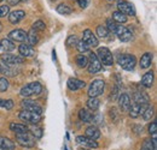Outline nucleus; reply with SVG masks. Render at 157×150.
Here are the masks:
<instances>
[{
	"instance_id": "1",
	"label": "nucleus",
	"mask_w": 157,
	"mask_h": 150,
	"mask_svg": "<svg viewBox=\"0 0 157 150\" xmlns=\"http://www.w3.org/2000/svg\"><path fill=\"white\" fill-rule=\"evenodd\" d=\"M117 64L123 70L131 71L134 69V66L137 64V59L132 54H120L117 56Z\"/></svg>"
},
{
	"instance_id": "2",
	"label": "nucleus",
	"mask_w": 157,
	"mask_h": 150,
	"mask_svg": "<svg viewBox=\"0 0 157 150\" xmlns=\"http://www.w3.org/2000/svg\"><path fill=\"white\" fill-rule=\"evenodd\" d=\"M41 91H42V85L39 82H32V83L24 85L21 89L20 94L23 97H30V96H34V95H39Z\"/></svg>"
},
{
	"instance_id": "3",
	"label": "nucleus",
	"mask_w": 157,
	"mask_h": 150,
	"mask_svg": "<svg viewBox=\"0 0 157 150\" xmlns=\"http://www.w3.org/2000/svg\"><path fill=\"white\" fill-rule=\"evenodd\" d=\"M97 58L99 59L100 64H104L105 66H111L114 64V58L111 52L106 47H100L98 48V52L96 53Z\"/></svg>"
},
{
	"instance_id": "4",
	"label": "nucleus",
	"mask_w": 157,
	"mask_h": 150,
	"mask_svg": "<svg viewBox=\"0 0 157 150\" xmlns=\"http://www.w3.org/2000/svg\"><path fill=\"white\" fill-rule=\"evenodd\" d=\"M104 88H105V83L103 79H94L90 85L88 96L90 97H97L104 93Z\"/></svg>"
},
{
	"instance_id": "5",
	"label": "nucleus",
	"mask_w": 157,
	"mask_h": 150,
	"mask_svg": "<svg viewBox=\"0 0 157 150\" xmlns=\"http://www.w3.org/2000/svg\"><path fill=\"white\" fill-rule=\"evenodd\" d=\"M16 141L17 143L24 148H32L35 145V138L32 137L28 132L25 133H16Z\"/></svg>"
},
{
	"instance_id": "6",
	"label": "nucleus",
	"mask_w": 157,
	"mask_h": 150,
	"mask_svg": "<svg viewBox=\"0 0 157 150\" xmlns=\"http://www.w3.org/2000/svg\"><path fill=\"white\" fill-rule=\"evenodd\" d=\"M0 60L5 64V65H9V66H16V65H20L24 61V58L21 55H15V54H1L0 55Z\"/></svg>"
},
{
	"instance_id": "7",
	"label": "nucleus",
	"mask_w": 157,
	"mask_h": 150,
	"mask_svg": "<svg viewBox=\"0 0 157 150\" xmlns=\"http://www.w3.org/2000/svg\"><path fill=\"white\" fill-rule=\"evenodd\" d=\"M117 9L121 13H123L124 16H136V10L134 6L126 1V0H120L117 2Z\"/></svg>"
},
{
	"instance_id": "8",
	"label": "nucleus",
	"mask_w": 157,
	"mask_h": 150,
	"mask_svg": "<svg viewBox=\"0 0 157 150\" xmlns=\"http://www.w3.org/2000/svg\"><path fill=\"white\" fill-rule=\"evenodd\" d=\"M88 72L90 73H97L101 70V64L99 61V59L97 58L96 53H90V59H88Z\"/></svg>"
},
{
	"instance_id": "9",
	"label": "nucleus",
	"mask_w": 157,
	"mask_h": 150,
	"mask_svg": "<svg viewBox=\"0 0 157 150\" xmlns=\"http://www.w3.org/2000/svg\"><path fill=\"white\" fill-rule=\"evenodd\" d=\"M20 119L23 121H27V123H30V124H36L41 120V114L34 112H29V111H22L20 113Z\"/></svg>"
},
{
	"instance_id": "10",
	"label": "nucleus",
	"mask_w": 157,
	"mask_h": 150,
	"mask_svg": "<svg viewBox=\"0 0 157 150\" xmlns=\"http://www.w3.org/2000/svg\"><path fill=\"white\" fill-rule=\"evenodd\" d=\"M22 107L24 111H29V112H34V113H38V114H41L42 113V108L40 107L39 105L33 101V100H29V98H24L22 102H21Z\"/></svg>"
},
{
	"instance_id": "11",
	"label": "nucleus",
	"mask_w": 157,
	"mask_h": 150,
	"mask_svg": "<svg viewBox=\"0 0 157 150\" xmlns=\"http://www.w3.org/2000/svg\"><path fill=\"white\" fill-rule=\"evenodd\" d=\"M115 34L117 35V38L122 41V42H129L132 38H133V35L132 33L129 31V29H127L126 27L123 25H118L116 27V30H115Z\"/></svg>"
},
{
	"instance_id": "12",
	"label": "nucleus",
	"mask_w": 157,
	"mask_h": 150,
	"mask_svg": "<svg viewBox=\"0 0 157 150\" xmlns=\"http://www.w3.org/2000/svg\"><path fill=\"white\" fill-rule=\"evenodd\" d=\"M131 105H132V101H131V97L128 94H121L118 97V106L121 108L122 112H128L129 108H131Z\"/></svg>"
},
{
	"instance_id": "13",
	"label": "nucleus",
	"mask_w": 157,
	"mask_h": 150,
	"mask_svg": "<svg viewBox=\"0 0 157 150\" xmlns=\"http://www.w3.org/2000/svg\"><path fill=\"white\" fill-rule=\"evenodd\" d=\"M76 142H78V145H81V147H86V148H91V149L98 148V143L96 141H92V139L87 138L86 136H78V137H76Z\"/></svg>"
},
{
	"instance_id": "14",
	"label": "nucleus",
	"mask_w": 157,
	"mask_h": 150,
	"mask_svg": "<svg viewBox=\"0 0 157 150\" xmlns=\"http://www.w3.org/2000/svg\"><path fill=\"white\" fill-rule=\"evenodd\" d=\"M83 41L90 47H97L98 46V38H96V35H93V33L90 29H86L83 31Z\"/></svg>"
},
{
	"instance_id": "15",
	"label": "nucleus",
	"mask_w": 157,
	"mask_h": 150,
	"mask_svg": "<svg viewBox=\"0 0 157 150\" xmlns=\"http://www.w3.org/2000/svg\"><path fill=\"white\" fill-rule=\"evenodd\" d=\"M9 38L17 42H24L27 40V33L22 29H15L9 34Z\"/></svg>"
},
{
	"instance_id": "16",
	"label": "nucleus",
	"mask_w": 157,
	"mask_h": 150,
	"mask_svg": "<svg viewBox=\"0 0 157 150\" xmlns=\"http://www.w3.org/2000/svg\"><path fill=\"white\" fill-rule=\"evenodd\" d=\"M67 85H68V88H69L71 91H75V90H78V89L85 88L86 83H85L83 80L78 79V78H69L68 82H67Z\"/></svg>"
},
{
	"instance_id": "17",
	"label": "nucleus",
	"mask_w": 157,
	"mask_h": 150,
	"mask_svg": "<svg viewBox=\"0 0 157 150\" xmlns=\"http://www.w3.org/2000/svg\"><path fill=\"white\" fill-rule=\"evenodd\" d=\"M18 51H20L21 56H23V58H29V56H33L35 54V51L33 49V47L29 45H25V43L21 45L18 47Z\"/></svg>"
},
{
	"instance_id": "18",
	"label": "nucleus",
	"mask_w": 157,
	"mask_h": 150,
	"mask_svg": "<svg viewBox=\"0 0 157 150\" xmlns=\"http://www.w3.org/2000/svg\"><path fill=\"white\" fill-rule=\"evenodd\" d=\"M24 17H25V12H24V11H22V10H16V11H13V12L10 13L9 20H10V23H12V24H17V23H20Z\"/></svg>"
},
{
	"instance_id": "19",
	"label": "nucleus",
	"mask_w": 157,
	"mask_h": 150,
	"mask_svg": "<svg viewBox=\"0 0 157 150\" xmlns=\"http://www.w3.org/2000/svg\"><path fill=\"white\" fill-rule=\"evenodd\" d=\"M86 137L92 139V141H96V139H98L99 137H100V131L98 130L97 126H93V125L88 126L86 129Z\"/></svg>"
},
{
	"instance_id": "20",
	"label": "nucleus",
	"mask_w": 157,
	"mask_h": 150,
	"mask_svg": "<svg viewBox=\"0 0 157 150\" xmlns=\"http://www.w3.org/2000/svg\"><path fill=\"white\" fill-rule=\"evenodd\" d=\"M151 62H152V54L151 53H145L140 58L139 65H140L141 69H149L151 66Z\"/></svg>"
},
{
	"instance_id": "21",
	"label": "nucleus",
	"mask_w": 157,
	"mask_h": 150,
	"mask_svg": "<svg viewBox=\"0 0 157 150\" xmlns=\"http://www.w3.org/2000/svg\"><path fill=\"white\" fill-rule=\"evenodd\" d=\"M15 143L7 137H0V150H13Z\"/></svg>"
},
{
	"instance_id": "22",
	"label": "nucleus",
	"mask_w": 157,
	"mask_h": 150,
	"mask_svg": "<svg viewBox=\"0 0 157 150\" xmlns=\"http://www.w3.org/2000/svg\"><path fill=\"white\" fill-rule=\"evenodd\" d=\"M154 84V72L149 71L141 78V85H144L145 88H151Z\"/></svg>"
},
{
	"instance_id": "23",
	"label": "nucleus",
	"mask_w": 157,
	"mask_h": 150,
	"mask_svg": "<svg viewBox=\"0 0 157 150\" xmlns=\"http://www.w3.org/2000/svg\"><path fill=\"white\" fill-rule=\"evenodd\" d=\"M10 130L13 131L15 133H25V132L29 131V127L23 125V124H16V123H12L10 124Z\"/></svg>"
},
{
	"instance_id": "24",
	"label": "nucleus",
	"mask_w": 157,
	"mask_h": 150,
	"mask_svg": "<svg viewBox=\"0 0 157 150\" xmlns=\"http://www.w3.org/2000/svg\"><path fill=\"white\" fill-rule=\"evenodd\" d=\"M15 45L13 42L10 40V38H2L0 41V48H2L5 52H10V51H13L15 49Z\"/></svg>"
},
{
	"instance_id": "25",
	"label": "nucleus",
	"mask_w": 157,
	"mask_h": 150,
	"mask_svg": "<svg viewBox=\"0 0 157 150\" xmlns=\"http://www.w3.org/2000/svg\"><path fill=\"white\" fill-rule=\"evenodd\" d=\"M27 40H28V45L29 46H34L39 42V36H38V33L32 29L29 33H27Z\"/></svg>"
},
{
	"instance_id": "26",
	"label": "nucleus",
	"mask_w": 157,
	"mask_h": 150,
	"mask_svg": "<svg viewBox=\"0 0 157 150\" xmlns=\"http://www.w3.org/2000/svg\"><path fill=\"white\" fill-rule=\"evenodd\" d=\"M92 116H93V114L91 112H88L87 109H80V112H78V118L83 123H91L92 121Z\"/></svg>"
},
{
	"instance_id": "27",
	"label": "nucleus",
	"mask_w": 157,
	"mask_h": 150,
	"mask_svg": "<svg viewBox=\"0 0 157 150\" xmlns=\"http://www.w3.org/2000/svg\"><path fill=\"white\" fill-rule=\"evenodd\" d=\"M99 105H100V101L97 97H90L88 101H87V107L91 111H97L99 108Z\"/></svg>"
},
{
	"instance_id": "28",
	"label": "nucleus",
	"mask_w": 157,
	"mask_h": 150,
	"mask_svg": "<svg viewBox=\"0 0 157 150\" xmlns=\"http://www.w3.org/2000/svg\"><path fill=\"white\" fill-rule=\"evenodd\" d=\"M113 20L115 23H126L127 22V16H124L120 11H115V12H113Z\"/></svg>"
},
{
	"instance_id": "29",
	"label": "nucleus",
	"mask_w": 157,
	"mask_h": 150,
	"mask_svg": "<svg viewBox=\"0 0 157 150\" xmlns=\"http://www.w3.org/2000/svg\"><path fill=\"white\" fill-rule=\"evenodd\" d=\"M57 12L60 13V15L67 16V15H70V13L73 12V10H71L70 6H68V5H65V4H60V5L57 6Z\"/></svg>"
},
{
	"instance_id": "30",
	"label": "nucleus",
	"mask_w": 157,
	"mask_h": 150,
	"mask_svg": "<svg viewBox=\"0 0 157 150\" xmlns=\"http://www.w3.org/2000/svg\"><path fill=\"white\" fill-rule=\"evenodd\" d=\"M76 64H78V67H87V65H88V58L87 56H85L83 54H78L76 56Z\"/></svg>"
},
{
	"instance_id": "31",
	"label": "nucleus",
	"mask_w": 157,
	"mask_h": 150,
	"mask_svg": "<svg viewBox=\"0 0 157 150\" xmlns=\"http://www.w3.org/2000/svg\"><path fill=\"white\" fill-rule=\"evenodd\" d=\"M143 118H144V120H150L152 116H154V107L152 106H147L146 108H145V111L143 112Z\"/></svg>"
},
{
	"instance_id": "32",
	"label": "nucleus",
	"mask_w": 157,
	"mask_h": 150,
	"mask_svg": "<svg viewBox=\"0 0 157 150\" xmlns=\"http://www.w3.org/2000/svg\"><path fill=\"white\" fill-rule=\"evenodd\" d=\"M97 35H98L99 38H105L109 35V30L105 28V25H98L97 27Z\"/></svg>"
},
{
	"instance_id": "33",
	"label": "nucleus",
	"mask_w": 157,
	"mask_h": 150,
	"mask_svg": "<svg viewBox=\"0 0 157 150\" xmlns=\"http://www.w3.org/2000/svg\"><path fill=\"white\" fill-rule=\"evenodd\" d=\"M76 48H78V51L80 52V53H85V52L90 51V46H88L83 40L78 41V43L76 45Z\"/></svg>"
},
{
	"instance_id": "34",
	"label": "nucleus",
	"mask_w": 157,
	"mask_h": 150,
	"mask_svg": "<svg viewBox=\"0 0 157 150\" xmlns=\"http://www.w3.org/2000/svg\"><path fill=\"white\" fill-rule=\"evenodd\" d=\"M140 150H156V148L154 147L152 141L147 138V139H145V141L143 142V144H141V149Z\"/></svg>"
},
{
	"instance_id": "35",
	"label": "nucleus",
	"mask_w": 157,
	"mask_h": 150,
	"mask_svg": "<svg viewBox=\"0 0 157 150\" xmlns=\"http://www.w3.org/2000/svg\"><path fill=\"white\" fill-rule=\"evenodd\" d=\"M65 43H67L68 47H74V46L76 47V45L78 43V36H76V35H70L69 38H67V42H65Z\"/></svg>"
},
{
	"instance_id": "36",
	"label": "nucleus",
	"mask_w": 157,
	"mask_h": 150,
	"mask_svg": "<svg viewBox=\"0 0 157 150\" xmlns=\"http://www.w3.org/2000/svg\"><path fill=\"white\" fill-rule=\"evenodd\" d=\"M0 107L6 108V109H11L13 107V101L12 100H0Z\"/></svg>"
},
{
	"instance_id": "37",
	"label": "nucleus",
	"mask_w": 157,
	"mask_h": 150,
	"mask_svg": "<svg viewBox=\"0 0 157 150\" xmlns=\"http://www.w3.org/2000/svg\"><path fill=\"white\" fill-rule=\"evenodd\" d=\"M45 28H46V24H45L42 20H36V22L33 24V29H34L35 31H42V30H45Z\"/></svg>"
},
{
	"instance_id": "38",
	"label": "nucleus",
	"mask_w": 157,
	"mask_h": 150,
	"mask_svg": "<svg viewBox=\"0 0 157 150\" xmlns=\"http://www.w3.org/2000/svg\"><path fill=\"white\" fill-rule=\"evenodd\" d=\"M116 27H117V23H115L113 19H108L106 20V29L109 30V31H111V33H115V30H116Z\"/></svg>"
},
{
	"instance_id": "39",
	"label": "nucleus",
	"mask_w": 157,
	"mask_h": 150,
	"mask_svg": "<svg viewBox=\"0 0 157 150\" xmlns=\"http://www.w3.org/2000/svg\"><path fill=\"white\" fill-rule=\"evenodd\" d=\"M9 88V80L5 77H0V91H6Z\"/></svg>"
},
{
	"instance_id": "40",
	"label": "nucleus",
	"mask_w": 157,
	"mask_h": 150,
	"mask_svg": "<svg viewBox=\"0 0 157 150\" xmlns=\"http://www.w3.org/2000/svg\"><path fill=\"white\" fill-rule=\"evenodd\" d=\"M149 133L152 136V138H156V134H157V123L156 121L151 123V125L149 126Z\"/></svg>"
},
{
	"instance_id": "41",
	"label": "nucleus",
	"mask_w": 157,
	"mask_h": 150,
	"mask_svg": "<svg viewBox=\"0 0 157 150\" xmlns=\"http://www.w3.org/2000/svg\"><path fill=\"white\" fill-rule=\"evenodd\" d=\"M30 131H32V133H33L34 138H41V137H42V130H41L40 127L33 126V127H30Z\"/></svg>"
},
{
	"instance_id": "42",
	"label": "nucleus",
	"mask_w": 157,
	"mask_h": 150,
	"mask_svg": "<svg viewBox=\"0 0 157 150\" xmlns=\"http://www.w3.org/2000/svg\"><path fill=\"white\" fill-rule=\"evenodd\" d=\"M9 13H10V6L1 5L0 6V17H6Z\"/></svg>"
},
{
	"instance_id": "43",
	"label": "nucleus",
	"mask_w": 157,
	"mask_h": 150,
	"mask_svg": "<svg viewBox=\"0 0 157 150\" xmlns=\"http://www.w3.org/2000/svg\"><path fill=\"white\" fill-rule=\"evenodd\" d=\"M103 121V116H101V114H93V116H92V123H94V124H100Z\"/></svg>"
},
{
	"instance_id": "44",
	"label": "nucleus",
	"mask_w": 157,
	"mask_h": 150,
	"mask_svg": "<svg viewBox=\"0 0 157 150\" xmlns=\"http://www.w3.org/2000/svg\"><path fill=\"white\" fill-rule=\"evenodd\" d=\"M78 2L82 9H86L87 5H88V2H90V0H78Z\"/></svg>"
},
{
	"instance_id": "45",
	"label": "nucleus",
	"mask_w": 157,
	"mask_h": 150,
	"mask_svg": "<svg viewBox=\"0 0 157 150\" xmlns=\"http://www.w3.org/2000/svg\"><path fill=\"white\" fill-rule=\"evenodd\" d=\"M20 1L22 0H7V2H9V5H12V6H15V5H17Z\"/></svg>"
},
{
	"instance_id": "46",
	"label": "nucleus",
	"mask_w": 157,
	"mask_h": 150,
	"mask_svg": "<svg viewBox=\"0 0 157 150\" xmlns=\"http://www.w3.org/2000/svg\"><path fill=\"white\" fill-rule=\"evenodd\" d=\"M0 31H1V23H0Z\"/></svg>"
},
{
	"instance_id": "47",
	"label": "nucleus",
	"mask_w": 157,
	"mask_h": 150,
	"mask_svg": "<svg viewBox=\"0 0 157 150\" xmlns=\"http://www.w3.org/2000/svg\"><path fill=\"white\" fill-rule=\"evenodd\" d=\"M109 1H116V0H109Z\"/></svg>"
},
{
	"instance_id": "48",
	"label": "nucleus",
	"mask_w": 157,
	"mask_h": 150,
	"mask_svg": "<svg viewBox=\"0 0 157 150\" xmlns=\"http://www.w3.org/2000/svg\"><path fill=\"white\" fill-rule=\"evenodd\" d=\"M1 1H2V0H0V2H1Z\"/></svg>"
}]
</instances>
